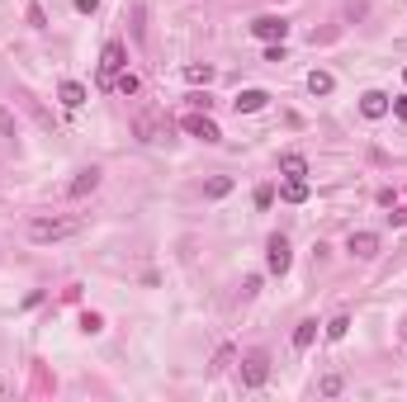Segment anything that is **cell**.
Here are the masks:
<instances>
[{"label":"cell","instance_id":"cell-1","mask_svg":"<svg viewBox=\"0 0 407 402\" xmlns=\"http://www.w3.org/2000/svg\"><path fill=\"white\" fill-rule=\"evenodd\" d=\"M76 227H81L76 218H33L29 237H33V242H62V237H71Z\"/></svg>","mask_w":407,"mask_h":402},{"label":"cell","instance_id":"cell-2","mask_svg":"<svg viewBox=\"0 0 407 402\" xmlns=\"http://www.w3.org/2000/svg\"><path fill=\"white\" fill-rule=\"evenodd\" d=\"M124 66H128V47L119 43V38H114V43H105V52H100V85H105V90H114V76H119Z\"/></svg>","mask_w":407,"mask_h":402},{"label":"cell","instance_id":"cell-3","mask_svg":"<svg viewBox=\"0 0 407 402\" xmlns=\"http://www.w3.org/2000/svg\"><path fill=\"white\" fill-rule=\"evenodd\" d=\"M270 379V355L266 350H256V355L242 360V388H261Z\"/></svg>","mask_w":407,"mask_h":402},{"label":"cell","instance_id":"cell-4","mask_svg":"<svg viewBox=\"0 0 407 402\" xmlns=\"http://www.w3.org/2000/svg\"><path fill=\"white\" fill-rule=\"evenodd\" d=\"M185 133H189V138H199V142H218V138H223L218 124H213L208 114H199V109H194V114H185Z\"/></svg>","mask_w":407,"mask_h":402},{"label":"cell","instance_id":"cell-5","mask_svg":"<svg viewBox=\"0 0 407 402\" xmlns=\"http://www.w3.org/2000/svg\"><path fill=\"white\" fill-rule=\"evenodd\" d=\"M289 261H294V256H289V242H284V237H270L266 242V270L270 275H284Z\"/></svg>","mask_w":407,"mask_h":402},{"label":"cell","instance_id":"cell-6","mask_svg":"<svg viewBox=\"0 0 407 402\" xmlns=\"http://www.w3.org/2000/svg\"><path fill=\"white\" fill-rule=\"evenodd\" d=\"M251 33H256L261 43H284V38H289V24L275 19V15H266V19H256V24H251Z\"/></svg>","mask_w":407,"mask_h":402},{"label":"cell","instance_id":"cell-7","mask_svg":"<svg viewBox=\"0 0 407 402\" xmlns=\"http://www.w3.org/2000/svg\"><path fill=\"white\" fill-rule=\"evenodd\" d=\"M346 251H350L355 261H374V256H379V232H350Z\"/></svg>","mask_w":407,"mask_h":402},{"label":"cell","instance_id":"cell-8","mask_svg":"<svg viewBox=\"0 0 407 402\" xmlns=\"http://www.w3.org/2000/svg\"><path fill=\"white\" fill-rule=\"evenodd\" d=\"M266 105H270V90H261V85H251V90H242V95L232 100L237 114H261Z\"/></svg>","mask_w":407,"mask_h":402},{"label":"cell","instance_id":"cell-9","mask_svg":"<svg viewBox=\"0 0 407 402\" xmlns=\"http://www.w3.org/2000/svg\"><path fill=\"white\" fill-rule=\"evenodd\" d=\"M95 185H100V166H85V170H76V180L66 185V194H71V199H85Z\"/></svg>","mask_w":407,"mask_h":402},{"label":"cell","instance_id":"cell-10","mask_svg":"<svg viewBox=\"0 0 407 402\" xmlns=\"http://www.w3.org/2000/svg\"><path fill=\"white\" fill-rule=\"evenodd\" d=\"M360 114L365 119H384V114H389V95L384 90H365L360 95Z\"/></svg>","mask_w":407,"mask_h":402},{"label":"cell","instance_id":"cell-11","mask_svg":"<svg viewBox=\"0 0 407 402\" xmlns=\"http://www.w3.org/2000/svg\"><path fill=\"white\" fill-rule=\"evenodd\" d=\"M280 175H284V180H303V175H308V156L284 152V156H280Z\"/></svg>","mask_w":407,"mask_h":402},{"label":"cell","instance_id":"cell-12","mask_svg":"<svg viewBox=\"0 0 407 402\" xmlns=\"http://www.w3.org/2000/svg\"><path fill=\"white\" fill-rule=\"evenodd\" d=\"M138 138L142 142H161V138H166V124L152 119V114H142V119H138Z\"/></svg>","mask_w":407,"mask_h":402},{"label":"cell","instance_id":"cell-13","mask_svg":"<svg viewBox=\"0 0 407 402\" xmlns=\"http://www.w3.org/2000/svg\"><path fill=\"white\" fill-rule=\"evenodd\" d=\"M308 194H313L308 180H284V185H280V199L284 203H308Z\"/></svg>","mask_w":407,"mask_h":402},{"label":"cell","instance_id":"cell-14","mask_svg":"<svg viewBox=\"0 0 407 402\" xmlns=\"http://www.w3.org/2000/svg\"><path fill=\"white\" fill-rule=\"evenodd\" d=\"M57 100H62L66 109H81V105H85V85H81V81H62V90H57Z\"/></svg>","mask_w":407,"mask_h":402},{"label":"cell","instance_id":"cell-15","mask_svg":"<svg viewBox=\"0 0 407 402\" xmlns=\"http://www.w3.org/2000/svg\"><path fill=\"white\" fill-rule=\"evenodd\" d=\"M313 341H317V322L308 317V322H298V331H294V350H308Z\"/></svg>","mask_w":407,"mask_h":402},{"label":"cell","instance_id":"cell-16","mask_svg":"<svg viewBox=\"0 0 407 402\" xmlns=\"http://www.w3.org/2000/svg\"><path fill=\"white\" fill-rule=\"evenodd\" d=\"M185 81H189V85H208V81H213V66H208V62H189Z\"/></svg>","mask_w":407,"mask_h":402},{"label":"cell","instance_id":"cell-17","mask_svg":"<svg viewBox=\"0 0 407 402\" xmlns=\"http://www.w3.org/2000/svg\"><path fill=\"white\" fill-rule=\"evenodd\" d=\"M308 90H313V95H331V90H336L331 71H308Z\"/></svg>","mask_w":407,"mask_h":402},{"label":"cell","instance_id":"cell-18","mask_svg":"<svg viewBox=\"0 0 407 402\" xmlns=\"http://www.w3.org/2000/svg\"><path fill=\"white\" fill-rule=\"evenodd\" d=\"M114 90H119V95H138V90H142V81L133 76V71H119V76H114Z\"/></svg>","mask_w":407,"mask_h":402},{"label":"cell","instance_id":"cell-19","mask_svg":"<svg viewBox=\"0 0 407 402\" xmlns=\"http://www.w3.org/2000/svg\"><path fill=\"white\" fill-rule=\"evenodd\" d=\"M204 194H208V199H223V194H232V180H228V175H213V180L204 185Z\"/></svg>","mask_w":407,"mask_h":402},{"label":"cell","instance_id":"cell-20","mask_svg":"<svg viewBox=\"0 0 407 402\" xmlns=\"http://www.w3.org/2000/svg\"><path fill=\"white\" fill-rule=\"evenodd\" d=\"M346 331H350V317H346V312H336V317L327 322V341H341Z\"/></svg>","mask_w":407,"mask_h":402},{"label":"cell","instance_id":"cell-21","mask_svg":"<svg viewBox=\"0 0 407 402\" xmlns=\"http://www.w3.org/2000/svg\"><path fill=\"white\" fill-rule=\"evenodd\" d=\"M317 388H322V398H336V393H341V374H327Z\"/></svg>","mask_w":407,"mask_h":402},{"label":"cell","instance_id":"cell-22","mask_svg":"<svg viewBox=\"0 0 407 402\" xmlns=\"http://www.w3.org/2000/svg\"><path fill=\"white\" fill-rule=\"evenodd\" d=\"M0 138H15V119H10V109L0 105Z\"/></svg>","mask_w":407,"mask_h":402},{"label":"cell","instance_id":"cell-23","mask_svg":"<svg viewBox=\"0 0 407 402\" xmlns=\"http://www.w3.org/2000/svg\"><path fill=\"white\" fill-rule=\"evenodd\" d=\"M270 203H275V189L261 185V189H256V208H270Z\"/></svg>","mask_w":407,"mask_h":402},{"label":"cell","instance_id":"cell-24","mask_svg":"<svg viewBox=\"0 0 407 402\" xmlns=\"http://www.w3.org/2000/svg\"><path fill=\"white\" fill-rule=\"evenodd\" d=\"M100 326H105V322H100L95 312H85V317H81V331H90V336H95V331H100Z\"/></svg>","mask_w":407,"mask_h":402},{"label":"cell","instance_id":"cell-25","mask_svg":"<svg viewBox=\"0 0 407 402\" xmlns=\"http://www.w3.org/2000/svg\"><path fill=\"white\" fill-rule=\"evenodd\" d=\"M29 24H33V29H47V19H43V10H38V5H29Z\"/></svg>","mask_w":407,"mask_h":402},{"label":"cell","instance_id":"cell-26","mask_svg":"<svg viewBox=\"0 0 407 402\" xmlns=\"http://www.w3.org/2000/svg\"><path fill=\"white\" fill-rule=\"evenodd\" d=\"M266 62H284V43H270L266 47Z\"/></svg>","mask_w":407,"mask_h":402},{"label":"cell","instance_id":"cell-27","mask_svg":"<svg viewBox=\"0 0 407 402\" xmlns=\"http://www.w3.org/2000/svg\"><path fill=\"white\" fill-rule=\"evenodd\" d=\"M76 10L81 15H95V0H76Z\"/></svg>","mask_w":407,"mask_h":402},{"label":"cell","instance_id":"cell-28","mask_svg":"<svg viewBox=\"0 0 407 402\" xmlns=\"http://www.w3.org/2000/svg\"><path fill=\"white\" fill-rule=\"evenodd\" d=\"M393 109H398V119H407V100H393Z\"/></svg>","mask_w":407,"mask_h":402},{"label":"cell","instance_id":"cell-29","mask_svg":"<svg viewBox=\"0 0 407 402\" xmlns=\"http://www.w3.org/2000/svg\"><path fill=\"white\" fill-rule=\"evenodd\" d=\"M403 341H407V331H403Z\"/></svg>","mask_w":407,"mask_h":402},{"label":"cell","instance_id":"cell-30","mask_svg":"<svg viewBox=\"0 0 407 402\" xmlns=\"http://www.w3.org/2000/svg\"><path fill=\"white\" fill-rule=\"evenodd\" d=\"M403 76H407V71H403Z\"/></svg>","mask_w":407,"mask_h":402}]
</instances>
